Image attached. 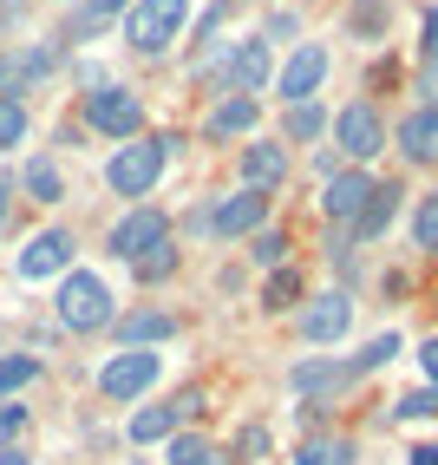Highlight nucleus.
<instances>
[{
    "label": "nucleus",
    "instance_id": "obj_1",
    "mask_svg": "<svg viewBox=\"0 0 438 465\" xmlns=\"http://www.w3.org/2000/svg\"><path fill=\"white\" fill-rule=\"evenodd\" d=\"M53 315L66 334H99L118 322V308H112V289H105V275H92V269H73V275H59V295H53Z\"/></svg>",
    "mask_w": 438,
    "mask_h": 465
},
{
    "label": "nucleus",
    "instance_id": "obj_2",
    "mask_svg": "<svg viewBox=\"0 0 438 465\" xmlns=\"http://www.w3.org/2000/svg\"><path fill=\"white\" fill-rule=\"evenodd\" d=\"M177 144H183L177 132H158V138H131V144H118V151H112V164H105V183H112L118 197H131V203H138L151 183L164 177V164H170V151H177Z\"/></svg>",
    "mask_w": 438,
    "mask_h": 465
},
{
    "label": "nucleus",
    "instance_id": "obj_3",
    "mask_svg": "<svg viewBox=\"0 0 438 465\" xmlns=\"http://www.w3.org/2000/svg\"><path fill=\"white\" fill-rule=\"evenodd\" d=\"M183 20H190V0H138L131 14L118 20V34H124V53H138V59H158L177 34H183Z\"/></svg>",
    "mask_w": 438,
    "mask_h": 465
},
{
    "label": "nucleus",
    "instance_id": "obj_4",
    "mask_svg": "<svg viewBox=\"0 0 438 465\" xmlns=\"http://www.w3.org/2000/svg\"><path fill=\"white\" fill-rule=\"evenodd\" d=\"M158 374H164V354H151V348H124V354H112V361L99 367V393L118 400V407H131V400H144L151 387H158Z\"/></svg>",
    "mask_w": 438,
    "mask_h": 465
},
{
    "label": "nucleus",
    "instance_id": "obj_5",
    "mask_svg": "<svg viewBox=\"0 0 438 465\" xmlns=\"http://www.w3.org/2000/svg\"><path fill=\"white\" fill-rule=\"evenodd\" d=\"M138 125H144V99H138L131 85H99V92H85V132L131 144Z\"/></svg>",
    "mask_w": 438,
    "mask_h": 465
},
{
    "label": "nucleus",
    "instance_id": "obj_6",
    "mask_svg": "<svg viewBox=\"0 0 438 465\" xmlns=\"http://www.w3.org/2000/svg\"><path fill=\"white\" fill-rule=\"evenodd\" d=\"M73 256H79V236L53 223V230H34L20 242L14 269H20V282H53V275H73Z\"/></svg>",
    "mask_w": 438,
    "mask_h": 465
},
{
    "label": "nucleus",
    "instance_id": "obj_7",
    "mask_svg": "<svg viewBox=\"0 0 438 465\" xmlns=\"http://www.w3.org/2000/svg\"><path fill=\"white\" fill-rule=\"evenodd\" d=\"M164 242H170V216L151 210V203H138V210H124L118 223H112L105 250H112L118 262H144L151 250H164Z\"/></svg>",
    "mask_w": 438,
    "mask_h": 465
},
{
    "label": "nucleus",
    "instance_id": "obj_8",
    "mask_svg": "<svg viewBox=\"0 0 438 465\" xmlns=\"http://www.w3.org/2000/svg\"><path fill=\"white\" fill-rule=\"evenodd\" d=\"M334 138H340V158L366 171V164L386 151V118L373 112L366 99H354V105H340V112H334Z\"/></svg>",
    "mask_w": 438,
    "mask_h": 465
},
{
    "label": "nucleus",
    "instance_id": "obj_9",
    "mask_svg": "<svg viewBox=\"0 0 438 465\" xmlns=\"http://www.w3.org/2000/svg\"><path fill=\"white\" fill-rule=\"evenodd\" d=\"M59 40H26V46H0V99H20L34 92L46 73H59Z\"/></svg>",
    "mask_w": 438,
    "mask_h": 465
},
{
    "label": "nucleus",
    "instance_id": "obj_10",
    "mask_svg": "<svg viewBox=\"0 0 438 465\" xmlns=\"http://www.w3.org/2000/svg\"><path fill=\"white\" fill-rule=\"evenodd\" d=\"M347 328H354V295L347 289H327L315 302H301V315H295V334L307 348H334V341H347Z\"/></svg>",
    "mask_w": 438,
    "mask_h": 465
},
{
    "label": "nucleus",
    "instance_id": "obj_11",
    "mask_svg": "<svg viewBox=\"0 0 438 465\" xmlns=\"http://www.w3.org/2000/svg\"><path fill=\"white\" fill-rule=\"evenodd\" d=\"M327 79V46L321 40H301L288 59H281V73H275V92H281V105H301V99H315Z\"/></svg>",
    "mask_w": 438,
    "mask_h": 465
},
{
    "label": "nucleus",
    "instance_id": "obj_12",
    "mask_svg": "<svg viewBox=\"0 0 438 465\" xmlns=\"http://www.w3.org/2000/svg\"><path fill=\"white\" fill-rule=\"evenodd\" d=\"M275 79V59H268V40L256 34V40H236L229 46V66H223V85L229 92H248V99H256V92Z\"/></svg>",
    "mask_w": 438,
    "mask_h": 465
},
{
    "label": "nucleus",
    "instance_id": "obj_13",
    "mask_svg": "<svg viewBox=\"0 0 438 465\" xmlns=\"http://www.w3.org/2000/svg\"><path fill=\"white\" fill-rule=\"evenodd\" d=\"M268 223V191H229V197H216V236H256Z\"/></svg>",
    "mask_w": 438,
    "mask_h": 465
},
{
    "label": "nucleus",
    "instance_id": "obj_14",
    "mask_svg": "<svg viewBox=\"0 0 438 465\" xmlns=\"http://www.w3.org/2000/svg\"><path fill=\"white\" fill-rule=\"evenodd\" d=\"M366 197H373V177H366L360 164H347L340 177H327V191H321V210H327V223H347V230H354V216L366 210Z\"/></svg>",
    "mask_w": 438,
    "mask_h": 465
},
{
    "label": "nucleus",
    "instance_id": "obj_15",
    "mask_svg": "<svg viewBox=\"0 0 438 465\" xmlns=\"http://www.w3.org/2000/svg\"><path fill=\"white\" fill-rule=\"evenodd\" d=\"M281 177H288V144L281 138H248L242 144V183L248 191H275Z\"/></svg>",
    "mask_w": 438,
    "mask_h": 465
},
{
    "label": "nucleus",
    "instance_id": "obj_16",
    "mask_svg": "<svg viewBox=\"0 0 438 465\" xmlns=\"http://www.w3.org/2000/svg\"><path fill=\"white\" fill-rule=\"evenodd\" d=\"M256 125H262V99H248V92H229V99L209 112L203 138H216V144H223V138H248Z\"/></svg>",
    "mask_w": 438,
    "mask_h": 465
},
{
    "label": "nucleus",
    "instance_id": "obj_17",
    "mask_svg": "<svg viewBox=\"0 0 438 465\" xmlns=\"http://www.w3.org/2000/svg\"><path fill=\"white\" fill-rule=\"evenodd\" d=\"M399 151L413 164H438V105H419L399 118Z\"/></svg>",
    "mask_w": 438,
    "mask_h": 465
},
{
    "label": "nucleus",
    "instance_id": "obj_18",
    "mask_svg": "<svg viewBox=\"0 0 438 465\" xmlns=\"http://www.w3.org/2000/svg\"><path fill=\"white\" fill-rule=\"evenodd\" d=\"M124 348H158V341L177 334V315H164V308H131V315H118L112 322Z\"/></svg>",
    "mask_w": 438,
    "mask_h": 465
},
{
    "label": "nucleus",
    "instance_id": "obj_19",
    "mask_svg": "<svg viewBox=\"0 0 438 465\" xmlns=\"http://www.w3.org/2000/svg\"><path fill=\"white\" fill-rule=\"evenodd\" d=\"M138 0H79L73 7V20H66V40H99L112 20H124Z\"/></svg>",
    "mask_w": 438,
    "mask_h": 465
},
{
    "label": "nucleus",
    "instance_id": "obj_20",
    "mask_svg": "<svg viewBox=\"0 0 438 465\" xmlns=\"http://www.w3.org/2000/svg\"><path fill=\"white\" fill-rule=\"evenodd\" d=\"M399 183H373V197H366V210L354 216V230H347V242H373V236H380L386 223H393V210H399Z\"/></svg>",
    "mask_w": 438,
    "mask_h": 465
},
{
    "label": "nucleus",
    "instance_id": "obj_21",
    "mask_svg": "<svg viewBox=\"0 0 438 465\" xmlns=\"http://www.w3.org/2000/svg\"><path fill=\"white\" fill-rule=\"evenodd\" d=\"M347 381H354V374H347V361H321V354H315V361H301L295 374H288V387H295V393H307V400H321V393L347 387Z\"/></svg>",
    "mask_w": 438,
    "mask_h": 465
},
{
    "label": "nucleus",
    "instance_id": "obj_22",
    "mask_svg": "<svg viewBox=\"0 0 438 465\" xmlns=\"http://www.w3.org/2000/svg\"><path fill=\"white\" fill-rule=\"evenodd\" d=\"M177 426H183L177 407H138L124 432H131V446H158V440H177Z\"/></svg>",
    "mask_w": 438,
    "mask_h": 465
},
{
    "label": "nucleus",
    "instance_id": "obj_23",
    "mask_svg": "<svg viewBox=\"0 0 438 465\" xmlns=\"http://www.w3.org/2000/svg\"><path fill=\"white\" fill-rule=\"evenodd\" d=\"M321 132H327L321 99H301V105H288V118H281V144H315Z\"/></svg>",
    "mask_w": 438,
    "mask_h": 465
},
{
    "label": "nucleus",
    "instance_id": "obj_24",
    "mask_svg": "<svg viewBox=\"0 0 438 465\" xmlns=\"http://www.w3.org/2000/svg\"><path fill=\"white\" fill-rule=\"evenodd\" d=\"M20 191L34 197V203H59V197H66V177H59V164H53V158H26Z\"/></svg>",
    "mask_w": 438,
    "mask_h": 465
},
{
    "label": "nucleus",
    "instance_id": "obj_25",
    "mask_svg": "<svg viewBox=\"0 0 438 465\" xmlns=\"http://www.w3.org/2000/svg\"><path fill=\"white\" fill-rule=\"evenodd\" d=\"M295 465H354V440H334V432H321V440L295 446Z\"/></svg>",
    "mask_w": 438,
    "mask_h": 465
},
{
    "label": "nucleus",
    "instance_id": "obj_26",
    "mask_svg": "<svg viewBox=\"0 0 438 465\" xmlns=\"http://www.w3.org/2000/svg\"><path fill=\"white\" fill-rule=\"evenodd\" d=\"M26 132H34V112H26V99H0V151H20Z\"/></svg>",
    "mask_w": 438,
    "mask_h": 465
},
{
    "label": "nucleus",
    "instance_id": "obj_27",
    "mask_svg": "<svg viewBox=\"0 0 438 465\" xmlns=\"http://www.w3.org/2000/svg\"><path fill=\"white\" fill-rule=\"evenodd\" d=\"M40 381V361L34 354H0V400H14L20 387Z\"/></svg>",
    "mask_w": 438,
    "mask_h": 465
},
{
    "label": "nucleus",
    "instance_id": "obj_28",
    "mask_svg": "<svg viewBox=\"0 0 438 465\" xmlns=\"http://www.w3.org/2000/svg\"><path fill=\"white\" fill-rule=\"evenodd\" d=\"M301 302V269H268V282H262V308H295Z\"/></svg>",
    "mask_w": 438,
    "mask_h": 465
},
{
    "label": "nucleus",
    "instance_id": "obj_29",
    "mask_svg": "<svg viewBox=\"0 0 438 465\" xmlns=\"http://www.w3.org/2000/svg\"><path fill=\"white\" fill-rule=\"evenodd\" d=\"M347 34L380 40L386 34V0H354V7H347Z\"/></svg>",
    "mask_w": 438,
    "mask_h": 465
},
{
    "label": "nucleus",
    "instance_id": "obj_30",
    "mask_svg": "<svg viewBox=\"0 0 438 465\" xmlns=\"http://www.w3.org/2000/svg\"><path fill=\"white\" fill-rule=\"evenodd\" d=\"M413 242L438 256V191H425V197H419V210H413Z\"/></svg>",
    "mask_w": 438,
    "mask_h": 465
},
{
    "label": "nucleus",
    "instance_id": "obj_31",
    "mask_svg": "<svg viewBox=\"0 0 438 465\" xmlns=\"http://www.w3.org/2000/svg\"><path fill=\"white\" fill-rule=\"evenodd\" d=\"M393 420H438V387H413L393 400Z\"/></svg>",
    "mask_w": 438,
    "mask_h": 465
},
{
    "label": "nucleus",
    "instance_id": "obj_32",
    "mask_svg": "<svg viewBox=\"0 0 438 465\" xmlns=\"http://www.w3.org/2000/svg\"><path fill=\"white\" fill-rule=\"evenodd\" d=\"M248 256H256L262 269H288V236H281V230H256V242H248Z\"/></svg>",
    "mask_w": 438,
    "mask_h": 465
},
{
    "label": "nucleus",
    "instance_id": "obj_33",
    "mask_svg": "<svg viewBox=\"0 0 438 465\" xmlns=\"http://www.w3.org/2000/svg\"><path fill=\"white\" fill-rule=\"evenodd\" d=\"M393 354H399V334H380V341H366V354H354V361H347V374L360 381V374H373V367H386Z\"/></svg>",
    "mask_w": 438,
    "mask_h": 465
},
{
    "label": "nucleus",
    "instance_id": "obj_34",
    "mask_svg": "<svg viewBox=\"0 0 438 465\" xmlns=\"http://www.w3.org/2000/svg\"><path fill=\"white\" fill-rule=\"evenodd\" d=\"M177 250H170V242H164V250H151L144 262H131V275H138V282H170V275H177Z\"/></svg>",
    "mask_w": 438,
    "mask_h": 465
},
{
    "label": "nucleus",
    "instance_id": "obj_35",
    "mask_svg": "<svg viewBox=\"0 0 438 465\" xmlns=\"http://www.w3.org/2000/svg\"><path fill=\"white\" fill-rule=\"evenodd\" d=\"M216 446L203 440V432H177V440H170V465H203Z\"/></svg>",
    "mask_w": 438,
    "mask_h": 465
},
{
    "label": "nucleus",
    "instance_id": "obj_36",
    "mask_svg": "<svg viewBox=\"0 0 438 465\" xmlns=\"http://www.w3.org/2000/svg\"><path fill=\"white\" fill-rule=\"evenodd\" d=\"M20 432H26V407L20 400H0V446H20Z\"/></svg>",
    "mask_w": 438,
    "mask_h": 465
},
{
    "label": "nucleus",
    "instance_id": "obj_37",
    "mask_svg": "<svg viewBox=\"0 0 438 465\" xmlns=\"http://www.w3.org/2000/svg\"><path fill=\"white\" fill-rule=\"evenodd\" d=\"M419 92L438 105V46H425V59H419Z\"/></svg>",
    "mask_w": 438,
    "mask_h": 465
},
{
    "label": "nucleus",
    "instance_id": "obj_38",
    "mask_svg": "<svg viewBox=\"0 0 438 465\" xmlns=\"http://www.w3.org/2000/svg\"><path fill=\"white\" fill-rule=\"evenodd\" d=\"M288 34H301V14H288V7H281V14H268L262 40H288Z\"/></svg>",
    "mask_w": 438,
    "mask_h": 465
},
{
    "label": "nucleus",
    "instance_id": "obj_39",
    "mask_svg": "<svg viewBox=\"0 0 438 465\" xmlns=\"http://www.w3.org/2000/svg\"><path fill=\"white\" fill-rule=\"evenodd\" d=\"M236 452L262 459V452H268V426H242V432H236Z\"/></svg>",
    "mask_w": 438,
    "mask_h": 465
},
{
    "label": "nucleus",
    "instance_id": "obj_40",
    "mask_svg": "<svg viewBox=\"0 0 438 465\" xmlns=\"http://www.w3.org/2000/svg\"><path fill=\"white\" fill-rule=\"evenodd\" d=\"M419 367H425V387H438V341H425V348H419Z\"/></svg>",
    "mask_w": 438,
    "mask_h": 465
},
{
    "label": "nucleus",
    "instance_id": "obj_41",
    "mask_svg": "<svg viewBox=\"0 0 438 465\" xmlns=\"http://www.w3.org/2000/svg\"><path fill=\"white\" fill-rule=\"evenodd\" d=\"M170 407H177V420H190V413H203V393L190 387V393H177V400H170Z\"/></svg>",
    "mask_w": 438,
    "mask_h": 465
},
{
    "label": "nucleus",
    "instance_id": "obj_42",
    "mask_svg": "<svg viewBox=\"0 0 438 465\" xmlns=\"http://www.w3.org/2000/svg\"><path fill=\"white\" fill-rule=\"evenodd\" d=\"M405 465H438V446H413V452H405Z\"/></svg>",
    "mask_w": 438,
    "mask_h": 465
},
{
    "label": "nucleus",
    "instance_id": "obj_43",
    "mask_svg": "<svg viewBox=\"0 0 438 465\" xmlns=\"http://www.w3.org/2000/svg\"><path fill=\"white\" fill-rule=\"evenodd\" d=\"M0 465H34V459H26V446H0Z\"/></svg>",
    "mask_w": 438,
    "mask_h": 465
},
{
    "label": "nucleus",
    "instance_id": "obj_44",
    "mask_svg": "<svg viewBox=\"0 0 438 465\" xmlns=\"http://www.w3.org/2000/svg\"><path fill=\"white\" fill-rule=\"evenodd\" d=\"M425 46H438V7L425 14Z\"/></svg>",
    "mask_w": 438,
    "mask_h": 465
},
{
    "label": "nucleus",
    "instance_id": "obj_45",
    "mask_svg": "<svg viewBox=\"0 0 438 465\" xmlns=\"http://www.w3.org/2000/svg\"><path fill=\"white\" fill-rule=\"evenodd\" d=\"M7 210H14V191H7V183H0V223H7Z\"/></svg>",
    "mask_w": 438,
    "mask_h": 465
},
{
    "label": "nucleus",
    "instance_id": "obj_46",
    "mask_svg": "<svg viewBox=\"0 0 438 465\" xmlns=\"http://www.w3.org/2000/svg\"><path fill=\"white\" fill-rule=\"evenodd\" d=\"M203 465H236V459H229V452H209V459H203Z\"/></svg>",
    "mask_w": 438,
    "mask_h": 465
}]
</instances>
